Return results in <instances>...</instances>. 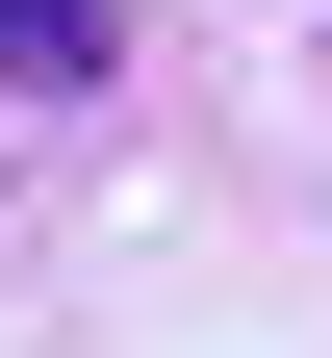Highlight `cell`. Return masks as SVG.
<instances>
[{"mask_svg": "<svg viewBox=\"0 0 332 358\" xmlns=\"http://www.w3.org/2000/svg\"><path fill=\"white\" fill-rule=\"evenodd\" d=\"M103 52H128L103 0H0V77H26V103H77V77H103Z\"/></svg>", "mask_w": 332, "mask_h": 358, "instance_id": "1", "label": "cell"}]
</instances>
